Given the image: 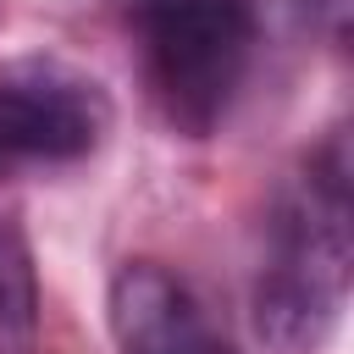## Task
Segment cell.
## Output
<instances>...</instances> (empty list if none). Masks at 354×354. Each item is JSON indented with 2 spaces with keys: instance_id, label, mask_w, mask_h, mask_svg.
I'll list each match as a JSON object with an SVG mask.
<instances>
[{
  "instance_id": "7a4b0ae2",
  "label": "cell",
  "mask_w": 354,
  "mask_h": 354,
  "mask_svg": "<svg viewBox=\"0 0 354 354\" xmlns=\"http://www.w3.org/2000/svg\"><path fill=\"white\" fill-rule=\"evenodd\" d=\"M138 55L144 83L160 116L205 138L238 100L254 50H260V6L254 0H138Z\"/></svg>"
},
{
  "instance_id": "8992f818",
  "label": "cell",
  "mask_w": 354,
  "mask_h": 354,
  "mask_svg": "<svg viewBox=\"0 0 354 354\" xmlns=\"http://www.w3.org/2000/svg\"><path fill=\"white\" fill-rule=\"evenodd\" d=\"M304 17H310V28H321L326 39H343L348 33V0H293Z\"/></svg>"
},
{
  "instance_id": "6da1fadb",
  "label": "cell",
  "mask_w": 354,
  "mask_h": 354,
  "mask_svg": "<svg viewBox=\"0 0 354 354\" xmlns=\"http://www.w3.org/2000/svg\"><path fill=\"white\" fill-rule=\"evenodd\" d=\"M348 144L332 133L277 194L254 277V326L271 348H315L348 299Z\"/></svg>"
},
{
  "instance_id": "3957f363",
  "label": "cell",
  "mask_w": 354,
  "mask_h": 354,
  "mask_svg": "<svg viewBox=\"0 0 354 354\" xmlns=\"http://www.w3.org/2000/svg\"><path fill=\"white\" fill-rule=\"evenodd\" d=\"M111 133V94L100 77L28 55L0 66V177L88 160Z\"/></svg>"
},
{
  "instance_id": "277c9868",
  "label": "cell",
  "mask_w": 354,
  "mask_h": 354,
  "mask_svg": "<svg viewBox=\"0 0 354 354\" xmlns=\"http://www.w3.org/2000/svg\"><path fill=\"white\" fill-rule=\"evenodd\" d=\"M105 310L116 354H238L210 299L160 260H127L111 277Z\"/></svg>"
},
{
  "instance_id": "5b68a950",
  "label": "cell",
  "mask_w": 354,
  "mask_h": 354,
  "mask_svg": "<svg viewBox=\"0 0 354 354\" xmlns=\"http://www.w3.org/2000/svg\"><path fill=\"white\" fill-rule=\"evenodd\" d=\"M39 348V271L22 227L0 216V354Z\"/></svg>"
}]
</instances>
